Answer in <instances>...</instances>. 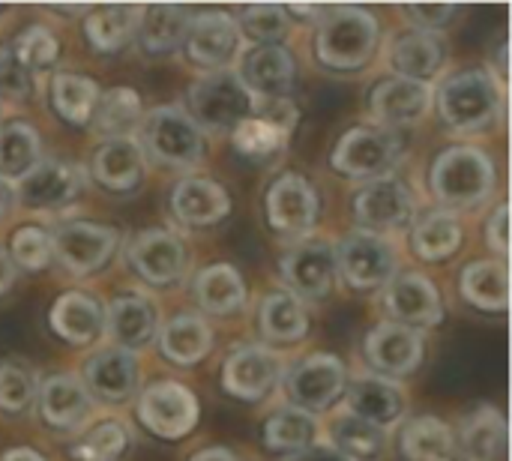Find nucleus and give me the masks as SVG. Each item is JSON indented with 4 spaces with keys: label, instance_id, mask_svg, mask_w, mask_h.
I'll return each instance as SVG.
<instances>
[{
    "label": "nucleus",
    "instance_id": "1",
    "mask_svg": "<svg viewBox=\"0 0 512 461\" xmlns=\"http://www.w3.org/2000/svg\"><path fill=\"white\" fill-rule=\"evenodd\" d=\"M381 45V21L363 6H327L315 24L312 51L321 69L351 75L366 69Z\"/></svg>",
    "mask_w": 512,
    "mask_h": 461
},
{
    "label": "nucleus",
    "instance_id": "2",
    "mask_svg": "<svg viewBox=\"0 0 512 461\" xmlns=\"http://www.w3.org/2000/svg\"><path fill=\"white\" fill-rule=\"evenodd\" d=\"M498 183L495 159L474 144H453L441 150L429 168V189L441 210L459 216V210L483 207Z\"/></svg>",
    "mask_w": 512,
    "mask_h": 461
},
{
    "label": "nucleus",
    "instance_id": "3",
    "mask_svg": "<svg viewBox=\"0 0 512 461\" xmlns=\"http://www.w3.org/2000/svg\"><path fill=\"white\" fill-rule=\"evenodd\" d=\"M438 117L459 135L489 132L504 114V84L492 69H462L441 81L432 93Z\"/></svg>",
    "mask_w": 512,
    "mask_h": 461
},
{
    "label": "nucleus",
    "instance_id": "4",
    "mask_svg": "<svg viewBox=\"0 0 512 461\" xmlns=\"http://www.w3.org/2000/svg\"><path fill=\"white\" fill-rule=\"evenodd\" d=\"M402 159V141L393 129L378 123H360L339 135L330 150V168L345 180H381L390 177Z\"/></svg>",
    "mask_w": 512,
    "mask_h": 461
},
{
    "label": "nucleus",
    "instance_id": "5",
    "mask_svg": "<svg viewBox=\"0 0 512 461\" xmlns=\"http://www.w3.org/2000/svg\"><path fill=\"white\" fill-rule=\"evenodd\" d=\"M192 123L204 132H234L246 117L255 114L252 93L240 84L234 69L207 72L186 90V108Z\"/></svg>",
    "mask_w": 512,
    "mask_h": 461
},
{
    "label": "nucleus",
    "instance_id": "6",
    "mask_svg": "<svg viewBox=\"0 0 512 461\" xmlns=\"http://www.w3.org/2000/svg\"><path fill=\"white\" fill-rule=\"evenodd\" d=\"M141 150L165 168L192 171L204 162L207 141L183 108L159 105L141 120Z\"/></svg>",
    "mask_w": 512,
    "mask_h": 461
},
{
    "label": "nucleus",
    "instance_id": "7",
    "mask_svg": "<svg viewBox=\"0 0 512 461\" xmlns=\"http://www.w3.org/2000/svg\"><path fill=\"white\" fill-rule=\"evenodd\" d=\"M333 258H336V273L357 294H372L387 288L399 267L393 243L387 237L366 234L360 228L345 234L333 246Z\"/></svg>",
    "mask_w": 512,
    "mask_h": 461
},
{
    "label": "nucleus",
    "instance_id": "8",
    "mask_svg": "<svg viewBox=\"0 0 512 461\" xmlns=\"http://www.w3.org/2000/svg\"><path fill=\"white\" fill-rule=\"evenodd\" d=\"M318 213H321L318 192L303 174L288 171V174H279L267 186L264 216L276 237L291 240V243L306 240L318 225Z\"/></svg>",
    "mask_w": 512,
    "mask_h": 461
},
{
    "label": "nucleus",
    "instance_id": "9",
    "mask_svg": "<svg viewBox=\"0 0 512 461\" xmlns=\"http://www.w3.org/2000/svg\"><path fill=\"white\" fill-rule=\"evenodd\" d=\"M240 30L231 12L225 9H201L189 15L186 33L180 48L186 51L189 63L204 72H225L240 57Z\"/></svg>",
    "mask_w": 512,
    "mask_h": 461
},
{
    "label": "nucleus",
    "instance_id": "10",
    "mask_svg": "<svg viewBox=\"0 0 512 461\" xmlns=\"http://www.w3.org/2000/svg\"><path fill=\"white\" fill-rule=\"evenodd\" d=\"M201 405L195 393L180 381H153L138 396V420L162 441H180L195 432Z\"/></svg>",
    "mask_w": 512,
    "mask_h": 461
},
{
    "label": "nucleus",
    "instance_id": "11",
    "mask_svg": "<svg viewBox=\"0 0 512 461\" xmlns=\"http://www.w3.org/2000/svg\"><path fill=\"white\" fill-rule=\"evenodd\" d=\"M417 198L399 177H381L357 189L354 195V219L366 234H396L414 222Z\"/></svg>",
    "mask_w": 512,
    "mask_h": 461
},
{
    "label": "nucleus",
    "instance_id": "12",
    "mask_svg": "<svg viewBox=\"0 0 512 461\" xmlns=\"http://www.w3.org/2000/svg\"><path fill=\"white\" fill-rule=\"evenodd\" d=\"M120 246L111 225L96 222H63L51 231V255L72 276H90L102 270Z\"/></svg>",
    "mask_w": 512,
    "mask_h": 461
},
{
    "label": "nucleus",
    "instance_id": "13",
    "mask_svg": "<svg viewBox=\"0 0 512 461\" xmlns=\"http://www.w3.org/2000/svg\"><path fill=\"white\" fill-rule=\"evenodd\" d=\"M288 402L306 414H324L345 396V366L336 354H309L285 375Z\"/></svg>",
    "mask_w": 512,
    "mask_h": 461
},
{
    "label": "nucleus",
    "instance_id": "14",
    "mask_svg": "<svg viewBox=\"0 0 512 461\" xmlns=\"http://www.w3.org/2000/svg\"><path fill=\"white\" fill-rule=\"evenodd\" d=\"M234 75L255 102L288 99L297 84V63L285 45H249L240 51Z\"/></svg>",
    "mask_w": 512,
    "mask_h": 461
},
{
    "label": "nucleus",
    "instance_id": "15",
    "mask_svg": "<svg viewBox=\"0 0 512 461\" xmlns=\"http://www.w3.org/2000/svg\"><path fill=\"white\" fill-rule=\"evenodd\" d=\"M84 189V174L78 165L63 159H39L24 177L15 180V198L27 210L54 213L69 207Z\"/></svg>",
    "mask_w": 512,
    "mask_h": 461
},
{
    "label": "nucleus",
    "instance_id": "16",
    "mask_svg": "<svg viewBox=\"0 0 512 461\" xmlns=\"http://www.w3.org/2000/svg\"><path fill=\"white\" fill-rule=\"evenodd\" d=\"M126 261L144 285L171 288L186 270V246L177 234L165 228H147L129 243Z\"/></svg>",
    "mask_w": 512,
    "mask_h": 461
},
{
    "label": "nucleus",
    "instance_id": "17",
    "mask_svg": "<svg viewBox=\"0 0 512 461\" xmlns=\"http://www.w3.org/2000/svg\"><path fill=\"white\" fill-rule=\"evenodd\" d=\"M288 294L303 300H324L336 279V258L327 240H300L294 243L279 264Z\"/></svg>",
    "mask_w": 512,
    "mask_h": 461
},
{
    "label": "nucleus",
    "instance_id": "18",
    "mask_svg": "<svg viewBox=\"0 0 512 461\" xmlns=\"http://www.w3.org/2000/svg\"><path fill=\"white\" fill-rule=\"evenodd\" d=\"M432 84H420V81H408L399 75L381 78L366 99L369 117L372 123L384 126V129H408L414 123H420L429 108H432Z\"/></svg>",
    "mask_w": 512,
    "mask_h": 461
},
{
    "label": "nucleus",
    "instance_id": "19",
    "mask_svg": "<svg viewBox=\"0 0 512 461\" xmlns=\"http://www.w3.org/2000/svg\"><path fill=\"white\" fill-rule=\"evenodd\" d=\"M384 309L393 324L411 330H432L444 321V303L435 282L423 273H396L384 288Z\"/></svg>",
    "mask_w": 512,
    "mask_h": 461
},
{
    "label": "nucleus",
    "instance_id": "20",
    "mask_svg": "<svg viewBox=\"0 0 512 461\" xmlns=\"http://www.w3.org/2000/svg\"><path fill=\"white\" fill-rule=\"evenodd\" d=\"M363 351H366V360L375 369V375L396 381V378L414 375L420 369L426 345L417 330L393 324V321H381L378 327H372L366 333Z\"/></svg>",
    "mask_w": 512,
    "mask_h": 461
},
{
    "label": "nucleus",
    "instance_id": "21",
    "mask_svg": "<svg viewBox=\"0 0 512 461\" xmlns=\"http://www.w3.org/2000/svg\"><path fill=\"white\" fill-rule=\"evenodd\" d=\"M282 378V363L261 345H243L222 363V390L237 402H261Z\"/></svg>",
    "mask_w": 512,
    "mask_h": 461
},
{
    "label": "nucleus",
    "instance_id": "22",
    "mask_svg": "<svg viewBox=\"0 0 512 461\" xmlns=\"http://www.w3.org/2000/svg\"><path fill=\"white\" fill-rule=\"evenodd\" d=\"M138 357L123 348H102L84 363V390L105 405H123L138 393Z\"/></svg>",
    "mask_w": 512,
    "mask_h": 461
},
{
    "label": "nucleus",
    "instance_id": "23",
    "mask_svg": "<svg viewBox=\"0 0 512 461\" xmlns=\"http://www.w3.org/2000/svg\"><path fill=\"white\" fill-rule=\"evenodd\" d=\"M90 174L105 192L129 195L141 186V180L147 174V156L132 135L129 138H105L93 150Z\"/></svg>",
    "mask_w": 512,
    "mask_h": 461
},
{
    "label": "nucleus",
    "instance_id": "24",
    "mask_svg": "<svg viewBox=\"0 0 512 461\" xmlns=\"http://www.w3.org/2000/svg\"><path fill=\"white\" fill-rule=\"evenodd\" d=\"M39 402V417L51 432H78L90 414H93V399L84 390L81 378L75 375H51L39 384L36 393Z\"/></svg>",
    "mask_w": 512,
    "mask_h": 461
},
{
    "label": "nucleus",
    "instance_id": "25",
    "mask_svg": "<svg viewBox=\"0 0 512 461\" xmlns=\"http://www.w3.org/2000/svg\"><path fill=\"white\" fill-rule=\"evenodd\" d=\"M48 327L66 345L87 348L105 336V306L84 291H66L51 303Z\"/></svg>",
    "mask_w": 512,
    "mask_h": 461
},
{
    "label": "nucleus",
    "instance_id": "26",
    "mask_svg": "<svg viewBox=\"0 0 512 461\" xmlns=\"http://www.w3.org/2000/svg\"><path fill=\"white\" fill-rule=\"evenodd\" d=\"M105 333L123 351H138L159 333V309L147 294L123 291L105 309Z\"/></svg>",
    "mask_w": 512,
    "mask_h": 461
},
{
    "label": "nucleus",
    "instance_id": "27",
    "mask_svg": "<svg viewBox=\"0 0 512 461\" xmlns=\"http://www.w3.org/2000/svg\"><path fill=\"white\" fill-rule=\"evenodd\" d=\"M387 63H390L393 75L429 84L447 63V42L441 39V33L411 27L390 42Z\"/></svg>",
    "mask_w": 512,
    "mask_h": 461
},
{
    "label": "nucleus",
    "instance_id": "28",
    "mask_svg": "<svg viewBox=\"0 0 512 461\" xmlns=\"http://www.w3.org/2000/svg\"><path fill=\"white\" fill-rule=\"evenodd\" d=\"M171 213L189 228H210L231 213V195L210 177H183L171 189Z\"/></svg>",
    "mask_w": 512,
    "mask_h": 461
},
{
    "label": "nucleus",
    "instance_id": "29",
    "mask_svg": "<svg viewBox=\"0 0 512 461\" xmlns=\"http://www.w3.org/2000/svg\"><path fill=\"white\" fill-rule=\"evenodd\" d=\"M345 396H348V414H354L384 432L390 426L402 423V417H405L402 387L381 375H363V378L345 384Z\"/></svg>",
    "mask_w": 512,
    "mask_h": 461
},
{
    "label": "nucleus",
    "instance_id": "30",
    "mask_svg": "<svg viewBox=\"0 0 512 461\" xmlns=\"http://www.w3.org/2000/svg\"><path fill=\"white\" fill-rule=\"evenodd\" d=\"M459 294L486 315H504L510 303V270L501 258L471 261L459 273Z\"/></svg>",
    "mask_w": 512,
    "mask_h": 461
},
{
    "label": "nucleus",
    "instance_id": "31",
    "mask_svg": "<svg viewBox=\"0 0 512 461\" xmlns=\"http://www.w3.org/2000/svg\"><path fill=\"white\" fill-rule=\"evenodd\" d=\"M456 450L465 461H504L507 453V420L498 408L471 411L456 435Z\"/></svg>",
    "mask_w": 512,
    "mask_h": 461
},
{
    "label": "nucleus",
    "instance_id": "32",
    "mask_svg": "<svg viewBox=\"0 0 512 461\" xmlns=\"http://www.w3.org/2000/svg\"><path fill=\"white\" fill-rule=\"evenodd\" d=\"M189 9L177 3H150L141 6L135 42L147 57H165L180 48L186 24H189Z\"/></svg>",
    "mask_w": 512,
    "mask_h": 461
},
{
    "label": "nucleus",
    "instance_id": "33",
    "mask_svg": "<svg viewBox=\"0 0 512 461\" xmlns=\"http://www.w3.org/2000/svg\"><path fill=\"white\" fill-rule=\"evenodd\" d=\"M156 336H159V354L168 363L186 366V369L201 363L210 354V348H213L210 324L201 315H192V312L174 315Z\"/></svg>",
    "mask_w": 512,
    "mask_h": 461
},
{
    "label": "nucleus",
    "instance_id": "34",
    "mask_svg": "<svg viewBox=\"0 0 512 461\" xmlns=\"http://www.w3.org/2000/svg\"><path fill=\"white\" fill-rule=\"evenodd\" d=\"M195 303L207 315H234L246 306V282L237 267L231 264H210L195 276L192 285Z\"/></svg>",
    "mask_w": 512,
    "mask_h": 461
},
{
    "label": "nucleus",
    "instance_id": "35",
    "mask_svg": "<svg viewBox=\"0 0 512 461\" xmlns=\"http://www.w3.org/2000/svg\"><path fill=\"white\" fill-rule=\"evenodd\" d=\"M465 228L456 213L450 210H432L420 216L411 228V252L426 264H441L453 258L462 246Z\"/></svg>",
    "mask_w": 512,
    "mask_h": 461
},
{
    "label": "nucleus",
    "instance_id": "36",
    "mask_svg": "<svg viewBox=\"0 0 512 461\" xmlns=\"http://www.w3.org/2000/svg\"><path fill=\"white\" fill-rule=\"evenodd\" d=\"M141 6H126V3H111L90 9L84 18V36L93 51L99 54H117L123 51L138 30Z\"/></svg>",
    "mask_w": 512,
    "mask_h": 461
},
{
    "label": "nucleus",
    "instance_id": "37",
    "mask_svg": "<svg viewBox=\"0 0 512 461\" xmlns=\"http://www.w3.org/2000/svg\"><path fill=\"white\" fill-rule=\"evenodd\" d=\"M261 441L270 453L291 459V456L309 450L312 444H318V420H315V414H306L294 405H285L264 420Z\"/></svg>",
    "mask_w": 512,
    "mask_h": 461
},
{
    "label": "nucleus",
    "instance_id": "38",
    "mask_svg": "<svg viewBox=\"0 0 512 461\" xmlns=\"http://www.w3.org/2000/svg\"><path fill=\"white\" fill-rule=\"evenodd\" d=\"M399 453L405 461H453L456 432L438 417H411L399 432Z\"/></svg>",
    "mask_w": 512,
    "mask_h": 461
},
{
    "label": "nucleus",
    "instance_id": "39",
    "mask_svg": "<svg viewBox=\"0 0 512 461\" xmlns=\"http://www.w3.org/2000/svg\"><path fill=\"white\" fill-rule=\"evenodd\" d=\"M102 90L90 75L57 72L51 75V108L69 126H87L93 120Z\"/></svg>",
    "mask_w": 512,
    "mask_h": 461
},
{
    "label": "nucleus",
    "instance_id": "40",
    "mask_svg": "<svg viewBox=\"0 0 512 461\" xmlns=\"http://www.w3.org/2000/svg\"><path fill=\"white\" fill-rule=\"evenodd\" d=\"M258 327H261V336L267 342L291 345V342H300L306 336L309 315H306V306L294 294H288V291H270L261 300Z\"/></svg>",
    "mask_w": 512,
    "mask_h": 461
},
{
    "label": "nucleus",
    "instance_id": "41",
    "mask_svg": "<svg viewBox=\"0 0 512 461\" xmlns=\"http://www.w3.org/2000/svg\"><path fill=\"white\" fill-rule=\"evenodd\" d=\"M330 447L351 461H381L390 450V438L384 429L354 414H339L330 423Z\"/></svg>",
    "mask_w": 512,
    "mask_h": 461
},
{
    "label": "nucleus",
    "instance_id": "42",
    "mask_svg": "<svg viewBox=\"0 0 512 461\" xmlns=\"http://www.w3.org/2000/svg\"><path fill=\"white\" fill-rule=\"evenodd\" d=\"M42 159V138L27 120L0 123V177L18 180Z\"/></svg>",
    "mask_w": 512,
    "mask_h": 461
},
{
    "label": "nucleus",
    "instance_id": "43",
    "mask_svg": "<svg viewBox=\"0 0 512 461\" xmlns=\"http://www.w3.org/2000/svg\"><path fill=\"white\" fill-rule=\"evenodd\" d=\"M141 120H144L141 96L132 87H111L99 96L90 123L105 138H129V132L141 126Z\"/></svg>",
    "mask_w": 512,
    "mask_h": 461
},
{
    "label": "nucleus",
    "instance_id": "44",
    "mask_svg": "<svg viewBox=\"0 0 512 461\" xmlns=\"http://www.w3.org/2000/svg\"><path fill=\"white\" fill-rule=\"evenodd\" d=\"M132 447V432L120 420L96 423L93 429L81 432L69 444V456L75 461H120Z\"/></svg>",
    "mask_w": 512,
    "mask_h": 461
},
{
    "label": "nucleus",
    "instance_id": "45",
    "mask_svg": "<svg viewBox=\"0 0 512 461\" xmlns=\"http://www.w3.org/2000/svg\"><path fill=\"white\" fill-rule=\"evenodd\" d=\"M234 21H237L240 39H249L252 45H282V39L291 30V21H288L285 9L276 6V3L243 6L234 15Z\"/></svg>",
    "mask_w": 512,
    "mask_h": 461
},
{
    "label": "nucleus",
    "instance_id": "46",
    "mask_svg": "<svg viewBox=\"0 0 512 461\" xmlns=\"http://www.w3.org/2000/svg\"><path fill=\"white\" fill-rule=\"evenodd\" d=\"M231 144L240 156H246L252 162H264L288 147V132H282L270 120L252 114L231 132Z\"/></svg>",
    "mask_w": 512,
    "mask_h": 461
},
{
    "label": "nucleus",
    "instance_id": "47",
    "mask_svg": "<svg viewBox=\"0 0 512 461\" xmlns=\"http://www.w3.org/2000/svg\"><path fill=\"white\" fill-rule=\"evenodd\" d=\"M6 45H9L12 57H15L27 72H33V75L51 69V66L57 63V57H60V42H57V36H54L45 24H30V27H24V30L15 33Z\"/></svg>",
    "mask_w": 512,
    "mask_h": 461
},
{
    "label": "nucleus",
    "instance_id": "48",
    "mask_svg": "<svg viewBox=\"0 0 512 461\" xmlns=\"http://www.w3.org/2000/svg\"><path fill=\"white\" fill-rule=\"evenodd\" d=\"M39 381L21 360H0V414L21 417L36 402Z\"/></svg>",
    "mask_w": 512,
    "mask_h": 461
},
{
    "label": "nucleus",
    "instance_id": "49",
    "mask_svg": "<svg viewBox=\"0 0 512 461\" xmlns=\"http://www.w3.org/2000/svg\"><path fill=\"white\" fill-rule=\"evenodd\" d=\"M9 261L15 270H27V273H39L45 270L54 255H51V231L36 228V225H24L12 234L9 240Z\"/></svg>",
    "mask_w": 512,
    "mask_h": 461
},
{
    "label": "nucleus",
    "instance_id": "50",
    "mask_svg": "<svg viewBox=\"0 0 512 461\" xmlns=\"http://www.w3.org/2000/svg\"><path fill=\"white\" fill-rule=\"evenodd\" d=\"M36 87V75L27 72L9 51V45H0V102H24Z\"/></svg>",
    "mask_w": 512,
    "mask_h": 461
},
{
    "label": "nucleus",
    "instance_id": "51",
    "mask_svg": "<svg viewBox=\"0 0 512 461\" xmlns=\"http://www.w3.org/2000/svg\"><path fill=\"white\" fill-rule=\"evenodd\" d=\"M456 12H459V3H411V6H405V15L414 21V27L429 30V33L447 27L456 18Z\"/></svg>",
    "mask_w": 512,
    "mask_h": 461
},
{
    "label": "nucleus",
    "instance_id": "52",
    "mask_svg": "<svg viewBox=\"0 0 512 461\" xmlns=\"http://www.w3.org/2000/svg\"><path fill=\"white\" fill-rule=\"evenodd\" d=\"M486 243H489V249L501 261H507V249H510V207H507V201H501L495 207V213L489 216V222H486Z\"/></svg>",
    "mask_w": 512,
    "mask_h": 461
},
{
    "label": "nucleus",
    "instance_id": "53",
    "mask_svg": "<svg viewBox=\"0 0 512 461\" xmlns=\"http://www.w3.org/2000/svg\"><path fill=\"white\" fill-rule=\"evenodd\" d=\"M288 21L297 18V21H306V24H318L327 12V6H315V3H291V6H282Z\"/></svg>",
    "mask_w": 512,
    "mask_h": 461
},
{
    "label": "nucleus",
    "instance_id": "54",
    "mask_svg": "<svg viewBox=\"0 0 512 461\" xmlns=\"http://www.w3.org/2000/svg\"><path fill=\"white\" fill-rule=\"evenodd\" d=\"M288 461H351L345 459L339 450H333L330 444H312L309 450H303V453H297V456H291Z\"/></svg>",
    "mask_w": 512,
    "mask_h": 461
},
{
    "label": "nucleus",
    "instance_id": "55",
    "mask_svg": "<svg viewBox=\"0 0 512 461\" xmlns=\"http://www.w3.org/2000/svg\"><path fill=\"white\" fill-rule=\"evenodd\" d=\"M15 201H18L15 198V183L0 177V219H6L15 210Z\"/></svg>",
    "mask_w": 512,
    "mask_h": 461
},
{
    "label": "nucleus",
    "instance_id": "56",
    "mask_svg": "<svg viewBox=\"0 0 512 461\" xmlns=\"http://www.w3.org/2000/svg\"><path fill=\"white\" fill-rule=\"evenodd\" d=\"M189 461H243L234 450L228 447H207V450H198Z\"/></svg>",
    "mask_w": 512,
    "mask_h": 461
},
{
    "label": "nucleus",
    "instance_id": "57",
    "mask_svg": "<svg viewBox=\"0 0 512 461\" xmlns=\"http://www.w3.org/2000/svg\"><path fill=\"white\" fill-rule=\"evenodd\" d=\"M15 267H12V261H9V255H6V249H0V297L15 285Z\"/></svg>",
    "mask_w": 512,
    "mask_h": 461
},
{
    "label": "nucleus",
    "instance_id": "58",
    "mask_svg": "<svg viewBox=\"0 0 512 461\" xmlns=\"http://www.w3.org/2000/svg\"><path fill=\"white\" fill-rule=\"evenodd\" d=\"M0 461H45V456L30 447H12L0 456Z\"/></svg>",
    "mask_w": 512,
    "mask_h": 461
},
{
    "label": "nucleus",
    "instance_id": "59",
    "mask_svg": "<svg viewBox=\"0 0 512 461\" xmlns=\"http://www.w3.org/2000/svg\"><path fill=\"white\" fill-rule=\"evenodd\" d=\"M3 12H6V9H3V6H0V15H3Z\"/></svg>",
    "mask_w": 512,
    "mask_h": 461
}]
</instances>
